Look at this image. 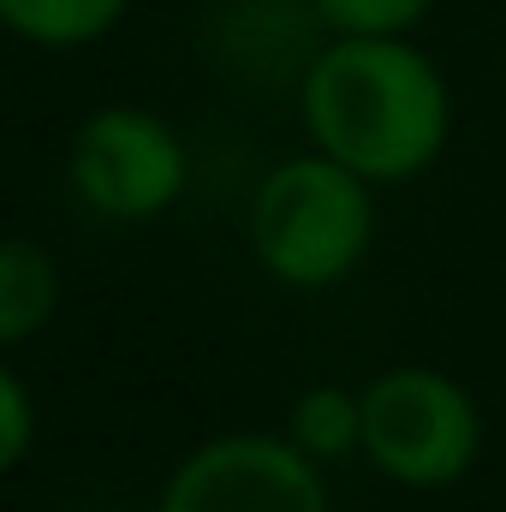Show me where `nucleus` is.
Segmentation results:
<instances>
[{"mask_svg": "<svg viewBox=\"0 0 506 512\" xmlns=\"http://www.w3.org/2000/svg\"><path fill=\"white\" fill-rule=\"evenodd\" d=\"M298 120L310 149L376 191L411 185L453 143V84L417 36H328L298 72Z\"/></svg>", "mask_w": 506, "mask_h": 512, "instance_id": "nucleus-1", "label": "nucleus"}, {"mask_svg": "<svg viewBox=\"0 0 506 512\" xmlns=\"http://www.w3.org/2000/svg\"><path fill=\"white\" fill-rule=\"evenodd\" d=\"M245 239L274 286L334 292L364 268L376 245V185L322 149L286 155L251 191Z\"/></svg>", "mask_w": 506, "mask_h": 512, "instance_id": "nucleus-2", "label": "nucleus"}, {"mask_svg": "<svg viewBox=\"0 0 506 512\" xmlns=\"http://www.w3.org/2000/svg\"><path fill=\"white\" fill-rule=\"evenodd\" d=\"M358 459L405 495H441L483 459V405L435 364H393L364 382Z\"/></svg>", "mask_w": 506, "mask_h": 512, "instance_id": "nucleus-3", "label": "nucleus"}, {"mask_svg": "<svg viewBox=\"0 0 506 512\" xmlns=\"http://www.w3.org/2000/svg\"><path fill=\"white\" fill-rule=\"evenodd\" d=\"M72 197L102 221H161L191 185V149L179 126L143 102H108L84 114L66 149Z\"/></svg>", "mask_w": 506, "mask_h": 512, "instance_id": "nucleus-4", "label": "nucleus"}, {"mask_svg": "<svg viewBox=\"0 0 506 512\" xmlns=\"http://www.w3.org/2000/svg\"><path fill=\"white\" fill-rule=\"evenodd\" d=\"M155 512H334L328 465L286 435L227 429L197 441L161 483Z\"/></svg>", "mask_w": 506, "mask_h": 512, "instance_id": "nucleus-5", "label": "nucleus"}, {"mask_svg": "<svg viewBox=\"0 0 506 512\" xmlns=\"http://www.w3.org/2000/svg\"><path fill=\"white\" fill-rule=\"evenodd\" d=\"M60 298H66V274L54 251L24 233H0V352L42 340L48 322L60 316Z\"/></svg>", "mask_w": 506, "mask_h": 512, "instance_id": "nucleus-6", "label": "nucleus"}, {"mask_svg": "<svg viewBox=\"0 0 506 512\" xmlns=\"http://www.w3.org/2000/svg\"><path fill=\"white\" fill-rule=\"evenodd\" d=\"M137 0H0V30L42 54H78L114 36Z\"/></svg>", "mask_w": 506, "mask_h": 512, "instance_id": "nucleus-7", "label": "nucleus"}, {"mask_svg": "<svg viewBox=\"0 0 506 512\" xmlns=\"http://www.w3.org/2000/svg\"><path fill=\"white\" fill-rule=\"evenodd\" d=\"M298 453H310L316 465H340L358 459L364 447V387L352 382H310L286 405V429H280Z\"/></svg>", "mask_w": 506, "mask_h": 512, "instance_id": "nucleus-8", "label": "nucleus"}, {"mask_svg": "<svg viewBox=\"0 0 506 512\" xmlns=\"http://www.w3.org/2000/svg\"><path fill=\"white\" fill-rule=\"evenodd\" d=\"M435 0H310V18L322 36H358V42H381V36H417L429 24Z\"/></svg>", "mask_w": 506, "mask_h": 512, "instance_id": "nucleus-9", "label": "nucleus"}, {"mask_svg": "<svg viewBox=\"0 0 506 512\" xmlns=\"http://www.w3.org/2000/svg\"><path fill=\"white\" fill-rule=\"evenodd\" d=\"M30 453H36V393L0 352V477L24 471Z\"/></svg>", "mask_w": 506, "mask_h": 512, "instance_id": "nucleus-10", "label": "nucleus"}]
</instances>
